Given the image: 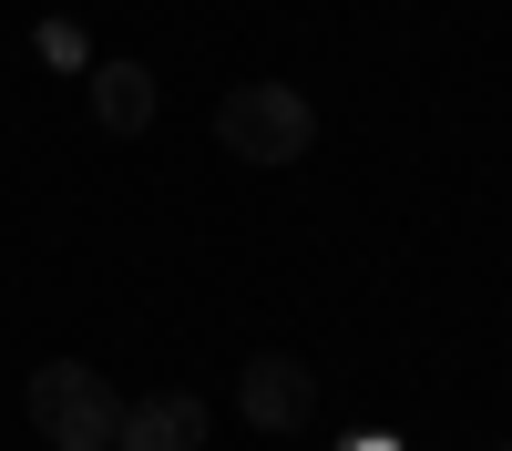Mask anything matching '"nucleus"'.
Returning a JSON list of instances; mask_svg holds the SVG:
<instances>
[{
    "mask_svg": "<svg viewBox=\"0 0 512 451\" xmlns=\"http://www.w3.org/2000/svg\"><path fill=\"white\" fill-rule=\"evenodd\" d=\"M31 431L52 441V451H113L123 400H113L103 369H82V359H41V369H31Z\"/></svg>",
    "mask_w": 512,
    "mask_h": 451,
    "instance_id": "f257e3e1",
    "label": "nucleus"
},
{
    "mask_svg": "<svg viewBox=\"0 0 512 451\" xmlns=\"http://www.w3.org/2000/svg\"><path fill=\"white\" fill-rule=\"evenodd\" d=\"M216 144L236 164H297L318 144V113H308V93H287V82H236L216 103Z\"/></svg>",
    "mask_w": 512,
    "mask_h": 451,
    "instance_id": "f03ea898",
    "label": "nucleus"
},
{
    "mask_svg": "<svg viewBox=\"0 0 512 451\" xmlns=\"http://www.w3.org/2000/svg\"><path fill=\"white\" fill-rule=\"evenodd\" d=\"M236 410H246V431H308V410H318V380H308V359H246V380H236Z\"/></svg>",
    "mask_w": 512,
    "mask_h": 451,
    "instance_id": "7ed1b4c3",
    "label": "nucleus"
},
{
    "mask_svg": "<svg viewBox=\"0 0 512 451\" xmlns=\"http://www.w3.org/2000/svg\"><path fill=\"white\" fill-rule=\"evenodd\" d=\"M113 451H205V400H195V390L134 400V410H123V431H113Z\"/></svg>",
    "mask_w": 512,
    "mask_h": 451,
    "instance_id": "20e7f679",
    "label": "nucleus"
},
{
    "mask_svg": "<svg viewBox=\"0 0 512 451\" xmlns=\"http://www.w3.org/2000/svg\"><path fill=\"white\" fill-rule=\"evenodd\" d=\"M93 123L103 134H144L154 123V72L144 62H93Z\"/></svg>",
    "mask_w": 512,
    "mask_h": 451,
    "instance_id": "39448f33",
    "label": "nucleus"
},
{
    "mask_svg": "<svg viewBox=\"0 0 512 451\" xmlns=\"http://www.w3.org/2000/svg\"><path fill=\"white\" fill-rule=\"evenodd\" d=\"M502 451H512V441H502Z\"/></svg>",
    "mask_w": 512,
    "mask_h": 451,
    "instance_id": "423d86ee",
    "label": "nucleus"
}]
</instances>
